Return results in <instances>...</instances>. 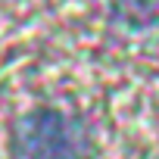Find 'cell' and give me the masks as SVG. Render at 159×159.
I'll return each mask as SVG.
<instances>
[{
    "label": "cell",
    "instance_id": "obj_1",
    "mask_svg": "<svg viewBox=\"0 0 159 159\" xmlns=\"http://www.w3.org/2000/svg\"><path fill=\"white\" fill-rule=\"evenodd\" d=\"M16 159H88V134L81 122L41 109L19 119L13 131Z\"/></svg>",
    "mask_w": 159,
    "mask_h": 159
}]
</instances>
